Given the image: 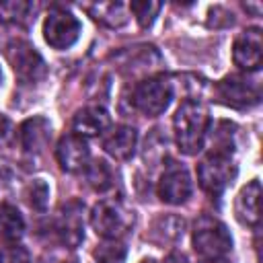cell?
<instances>
[{
	"instance_id": "6da1fadb",
	"label": "cell",
	"mask_w": 263,
	"mask_h": 263,
	"mask_svg": "<svg viewBox=\"0 0 263 263\" xmlns=\"http://www.w3.org/2000/svg\"><path fill=\"white\" fill-rule=\"evenodd\" d=\"M175 127V140L183 154H197L201 152L208 129H210V115L205 105L199 101H183L173 117Z\"/></svg>"
},
{
	"instance_id": "7a4b0ae2",
	"label": "cell",
	"mask_w": 263,
	"mask_h": 263,
	"mask_svg": "<svg viewBox=\"0 0 263 263\" xmlns=\"http://www.w3.org/2000/svg\"><path fill=\"white\" fill-rule=\"evenodd\" d=\"M193 249L203 259H220L232 249V236L226 224L214 216H199L193 224Z\"/></svg>"
},
{
	"instance_id": "3957f363",
	"label": "cell",
	"mask_w": 263,
	"mask_h": 263,
	"mask_svg": "<svg viewBox=\"0 0 263 263\" xmlns=\"http://www.w3.org/2000/svg\"><path fill=\"white\" fill-rule=\"evenodd\" d=\"M236 177V164L230 150H210L197 164V181L210 195H220Z\"/></svg>"
},
{
	"instance_id": "277c9868",
	"label": "cell",
	"mask_w": 263,
	"mask_h": 263,
	"mask_svg": "<svg viewBox=\"0 0 263 263\" xmlns=\"http://www.w3.org/2000/svg\"><path fill=\"white\" fill-rule=\"evenodd\" d=\"M90 226L103 238H123L134 226V212L117 199H103L90 212Z\"/></svg>"
},
{
	"instance_id": "5b68a950",
	"label": "cell",
	"mask_w": 263,
	"mask_h": 263,
	"mask_svg": "<svg viewBox=\"0 0 263 263\" xmlns=\"http://www.w3.org/2000/svg\"><path fill=\"white\" fill-rule=\"evenodd\" d=\"M173 99V84L162 76H150L136 84L132 101L134 107L146 117H158L166 111Z\"/></svg>"
},
{
	"instance_id": "8992f818",
	"label": "cell",
	"mask_w": 263,
	"mask_h": 263,
	"mask_svg": "<svg viewBox=\"0 0 263 263\" xmlns=\"http://www.w3.org/2000/svg\"><path fill=\"white\" fill-rule=\"evenodd\" d=\"M216 95L224 105L245 109V107H251V105L259 103L261 86H259L257 80H251L249 76L230 74V76L222 78L216 84Z\"/></svg>"
},
{
	"instance_id": "52a82bcc",
	"label": "cell",
	"mask_w": 263,
	"mask_h": 263,
	"mask_svg": "<svg viewBox=\"0 0 263 263\" xmlns=\"http://www.w3.org/2000/svg\"><path fill=\"white\" fill-rule=\"evenodd\" d=\"M43 37L53 49H68L80 37V23L72 12L53 8L43 23Z\"/></svg>"
},
{
	"instance_id": "ba28073f",
	"label": "cell",
	"mask_w": 263,
	"mask_h": 263,
	"mask_svg": "<svg viewBox=\"0 0 263 263\" xmlns=\"http://www.w3.org/2000/svg\"><path fill=\"white\" fill-rule=\"evenodd\" d=\"M6 58H8L16 78L21 82H25V84L39 82L45 76V62H43V58L27 41H12L6 47Z\"/></svg>"
},
{
	"instance_id": "9c48e42d",
	"label": "cell",
	"mask_w": 263,
	"mask_h": 263,
	"mask_svg": "<svg viewBox=\"0 0 263 263\" xmlns=\"http://www.w3.org/2000/svg\"><path fill=\"white\" fill-rule=\"evenodd\" d=\"M191 177L187 173V168L175 160H171L162 175H160V181H158V197L164 201V203H171V205H179L183 201H187L191 197Z\"/></svg>"
},
{
	"instance_id": "30bf717a",
	"label": "cell",
	"mask_w": 263,
	"mask_h": 263,
	"mask_svg": "<svg viewBox=\"0 0 263 263\" xmlns=\"http://www.w3.org/2000/svg\"><path fill=\"white\" fill-rule=\"evenodd\" d=\"M261 49H263V39H261V29L251 27L242 31L234 43H232V60L240 70L247 72H257L261 66Z\"/></svg>"
},
{
	"instance_id": "8fae6325",
	"label": "cell",
	"mask_w": 263,
	"mask_h": 263,
	"mask_svg": "<svg viewBox=\"0 0 263 263\" xmlns=\"http://www.w3.org/2000/svg\"><path fill=\"white\" fill-rule=\"evenodd\" d=\"M82 210L84 205L80 201H68L55 220V232L62 245L74 249L84 238V222H82Z\"/></svg>"
},
{
	"instance_id": "7c38bea8",
	"label": "cell",
	"mask_w": 263,
	"mask_h": 263,
	"mask_svg": "<svg viewBox=\"0 0 263 263\" xmlns=\"http://www.w3.org/2000/svg\"><path fill=\"white\" fill-rule=\"evenodd\" d=\"M55 158L60 162V166L66 173H80L88 166L90 160V150L84 138L76 136V134H68L60 140L58 148H55Z\"/></svg>"
},
{
	"instance_id": "4fadbf2b",
	"label": "cell",
	"mask_w": 263,
	"mask_h": 263,
	"mask_svg": "<svg viewBox=\"0 0 263 263\" xmlns=\"http://www.w3.org/2000/svg\"><path fill=\"white\" fill-rule=\"evenodd\" d=\"M109 127H111V117H109L107 109L99 107V105H90V107L80 109L72 119L74 134L84 138V140L95 138V136H103Z\"/></svg>"
},
{
	"instance_id": "5bb4252c",
	"label": "cell",
	"mask_w": 263,
	"mask_h": 263,
	"mask_svg": "<svg viewBox=\"0 0 263 263\" xmlns=\"http://www.w3.org/2000/svg\"><path fill=\"white\" fill-rule=\"evenodd\" d=\"M234 214L240 224L257 226L261 218V183L259 179L249 181L234 199Z\"/></svg>"
},
{
	"instance_id": "9a60e30c",
	"label": "cell",
	"mask_w": 263,
	"mask_h": 263,
	"mask_svg": "<svg viewBox=\"0 0 263 263\" xmlns=\"http://www.w3.org/2000/svg\"><path fill=\"white\" fill-rule=\"evenodd\" d=\"M138 132L132 125H115L103 134V148L115 160H127L136 152Z\"/></svg>"
},
{
	"instance_id": "2e32d148",
	"label": "cell",
	"mask_w": 263,
	"mask_h": 263,
	"mask_svg": "<svg viewBox=\"0 0 263 263\" xmlns=\"http://www.w3.org/2000/svg\"><path fill=\"white\" fill-rule=\"evenodd\" d=\"M51 138V125L45 117H31L18 127V142L27 152H39Z\"/></svg>"
},
{
	"instance_id": "e0dca14e",
	"label": "cell",
	"mask_w": 263,
	"mask_h": 263,
	"mask_svg": "<svg viewBox=\"0 0 263 263\" xmlns=\"http://www.w3.org/2000/svg\"><path fill=\"white\" fill-rule=\"evenodd\" d=\"M88 12L95 21H99L111 29L123 27L129 18V8L121 2H97V4L88 6Z\"/></svg>"
},
{
	"instance_id": "ac0fdd59",
	"label": "cell",
	"mask_w": 263,
	"mask_h": 263,
	"mask_svg": "<svg viewBox=\"0 0 263 263\" xmlns=\"http://www.w3.org/2000/svg\"><path fill=\"white\" fill-rule=\"evenodd\" d=\"M23 232H25V220L18 214V210L10 203H2L0 205V238L12 245L21 240Z\"/></svg>"
},
{
	"instance_id": "d6986e66",
	"label": "cell",
	"mask_w": 263,
	"mask_h": 263,
	"mask_svg": "<svg viewBox=\"0 0 263 263\" xmlns=\"http://www.w3.org/2000/svg\"><path fill=\"white\" fill-rule=\"evenodd\" d=\"M97 263H123L127 257V247L121 238H105L95 249Z\"/></svg>"
},
{
	"instance_id": "ffe728a7",
	"label": "cell",
	"mask_w": 263,
	"mask_h": 263,
	"mask_svg": "<svg viewBox=\"0 0 263 263\" xmlns=\"http://www.w3.org/2000/svg\"><path fill=\"white\" fill-rule=\"evenodd\" d=\"M84 173H86V181H88V185L92 187V189H97V191H107L111 185H113V171H111V166L105 162V160H92L86 168H84Z\"/></svg>"
},
{
	"instance_id": "44dd1931",
	"label": "cell",
	"mask_w": 263,
	"mask_h": 263,
	"mask_svg": "<svg viewBox=\"0 0 263 263\" xmlns=\"http://www.w3.org/2000/svg\"><path fill=\"white\" fill-rule=\"evenodd\" d=\"M33 12V4L31 2H23V0H8V2H0V18L8 21V23H25Z\"/></svg>"
},
{
	"instance_id": "7402d4cb",
	"label": "cell",
	"mask_w": 263,
	"mask_h": 263,
	"mask_svg": "<svg viewBox=\"0 0 263 263\" xmlns=\"http://www.w3.org/2000/svg\"><path fill=\"white\" fill-rule=\"evenodd\" d=\"M127 8L138 18L140 27H150L154 23L158 10H160V2H154V0H136Z\"/></svg>"
},
{
	"instance_id": "603a6c76",
	"label": "cell",
	"mask_w": 263,
	"mask_h": 263,
	"mask_svg": "<svg viewBox=\"0 0 263 263\" xmlns=\"http://www.w3.org/2000/svg\"><path fill=\"white\" fill-rule=\"evenodd\" d=\"M27 201H29V205L33 208V210H45V205H47V197H49V187H47V183L45 181H41V179H35L29 187H27Z\"/></svg>"
},
{
	"instance_id": "cb8c5ba5",
	"label": "cell",
	"mask_w": 263,
	"mask_h": 263,
	"mask_svg": "<svg viewBox=\"0 0 263 263\" xmlns=\"http://www.w3.org/2000/svg\"><path fill=\"white\" fill-rule=\"evenodd\" d=\"M8 132H10V121L4 115H0V140H4L8 136Z\"/></svg>"
},
{
	"instance_id": "d4e9b609",
	"label": "cell",
	"mask_w": 263,
	"mask_h": 263,
	"mask_svg": "<svg viewBox=\"0 0 263 263\" xmlns=\"http://www.w3.org/2000/svg\"><path fill=\"white\" fill-rule=\"evenodd\" d=\"M162 263H187V259L183 253H171Z\"/></svg>"
},
{
	"instance_id": "484cf974",
	"label": "cell",
	"mask_w": 263,
	"mask_h": 263,
	"mask_svg": "<svg viewBox=\"0 0 263 263\" xmlns=\"http://www.w3.org/2000/svg\"><path fill=\"white\" fill-rule=\"evenodd\" d=\"M245 8H247V10H255L257 14L261 12V4H245Z\"/></svg>"
},
{
	"instance_id": "4316f807",
	"label": "cell",
	"mask_w": 263,
	"mask_h": 263,
	"mask_svg": "<svg viewBox=\"0 0 263 263\" xmlns=\"http://www.w3.org/2000/svg\"><path fill=\"white\" fill-rule=\"evenodd\" d=\"M201 263H228V261H226V259H222V257H220V259H203V261H201Z\"/></svg>"
},
{
	"instance_id": "83f0119b",
	"label": "cell",
	"mask_w": 263,
	"mask_h": 263,
	"mask_svg": "<svg viewBox=\"0 0 263 263\" xmlns=\"http://www.w3.org/2000/svg\"><path fill=\"white\" fill-rule=\"evenodd\" d=\"M68 263H84V261H80V259H72V261H68Z\"/></svg>"
},
{
	"instance_id": "f1b7e54d",
	"label": "cell",
	"mask_w": 263,
	"mask_h": 263,
	"mask_svg": "<svg viewBox=\"0 0 263 263\" xmlns=\"http://www.w3.org/2000/svg\"><path fill=\"white\" fill-rule=\"evenodd\" d=\"M142 263H156V261H152V259H146V261H142Z\"/></svg>"
},
{
	"instance_id": "f546056e",
	"label": "cell",
	"mask_w": 263,
	"mask_h": 263,
	"mask_svg": "<svg viewBox=\"0 0 263 263\" xmlns=\"http://www.w3.org/2000/svg\"><path fill=\"white\" fill-rule=\"evenodd\" d=\"M0 261H2V253H0Z\"/></svg>"
},
{
	"instance_id": "4dcf8cb0",
	"label": "cell",
	"mask_w": 263,
	"mask_h": 263,
	"mask_svg": "<svg viewBox=\"0 0 263 263\" xmlns=\"http://www.w3.org/2000/svg\"><path fill=\"white\" fill-rule=\"evenodd\" d=\"M0 78H2V72H0Z\"/></svg>"
}]
</instances>
